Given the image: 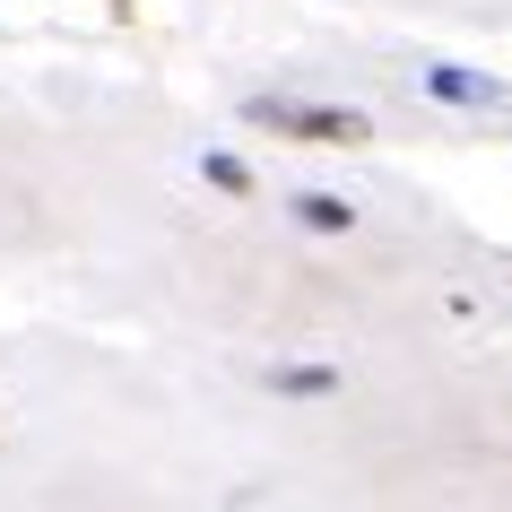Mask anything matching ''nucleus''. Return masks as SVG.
I'll return each instance as SVG.
<instances>
[{
	"mask_svg": "<svg viewBox=\"0 0 512 512\" xmlns=\"http://www.w3.org/2000/svg\"><path fill=\"white\" fill-rule=\"evenodd\" d=\"M252 122L261 131H287V139H322V148H365L374 122L356 105H287V96H252Z\"/></svg>",
	"mask_w": 512,
	"mask_h": 512,
	"instance_id": "nucleus-1",
	"label": "nucleus"
},
{
	"mask_svg": "<svg viewBox=\"0 0 512 512\" xmlns=\"http://www.w3.org/2000/svg\"><path fill=\"white\" fill-rule=\"evenodd\" d=\"M426 96H434V105H504V79H478V70L434 61V70H426Z\"/></svg>",
	"mask_w": 512,
	"mask_h": 512,
	"instance_id": "nucleus-2",
	"label": "nucleus"
},
{
	"mask_svg": "<svg viewBox=\"0 0 512 512\" xmlns=\"http://www.w3.org/2000/svg\"><path fill=\"white\" fill-rule=\"evenodd\" d=\"M296 226H313V235H348L356 209L339 200V191H296Z\"/></svg>",
	"mask_w": 512,
	"mask_h": 512,
	"instance_id": "nucleus-3",
	"label": "nucleus"
},
{
	"mask_svg": "<svg viewBox=\"0 0 512 512\" xmlns=\"http://www.w3.org/2000/svg\"><path fill=\"white\" fill-rule=\"evenodd\" d=\"M270 391H287V400H296V391H304V400H322V391H339V374H330V365H278Z\"/></svg>",
	"mask_w": 512,
	"mask_h": 512,
	"instance_id": "nucleus-4",
	"label": "nucleus"
},
{
	"mask_svg": "<svg viewBox=\"0 0 512 512\" xmlns=\"http://www.w3.org/2000/svg\"><path fill=\"white\" fill-rule=\"evenodd\" d=\"M200 174H209L217 191H235V200L252 191V165H243V157H226V148H217V157H200Z\"/></svg>",
	"mask_w": 512,
	"mask_h": 512,
	"instance_id": "nucleus-5",
	"label": "nucleus"
}]
</instances>
